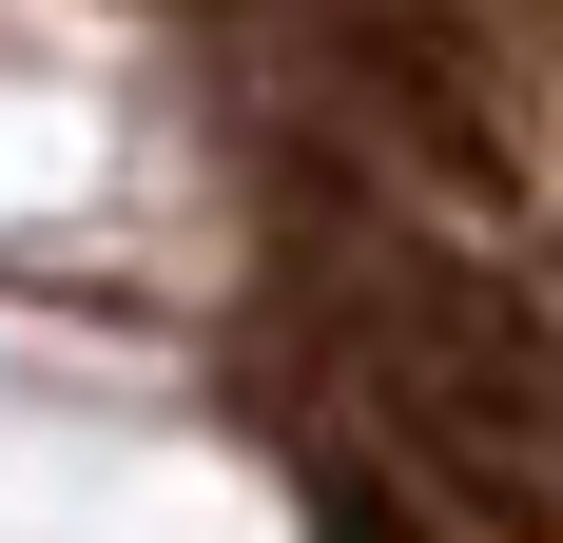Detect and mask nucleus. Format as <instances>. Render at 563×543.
Wrapping results in <instances>:
<instances>
[{"label": "nucleus", "instance_id": "nucleus-1", "mask_svg": "<svg viewBox=\"0 0 563 543\" xmlns=\"http://www.w3.org/2000/svg\"><path fill=\"white\" fill-rule=\"evenodd\" d=\"M311 350H331V428L350 446H408V466L563 524V311H544V272H506L486 233L350 214Z\"/></svg>", "mask_w": 563, "mask_h": 543}, {"label": "nucleus", "instance_id": "nucleus-2", "mask_svg": "<svg viewBox=\"0 0 563 543\" xmlns=\"http://www.w3.org/2000/svg\"><path fill=\"white\" fill-rule=\"evenodd\" d=\"M311 543H563L544 505H486V486H448V466H408V446H350V428H311Z\"/></svg>", "mask_w": 563, "mask_h": 543}]
</instances>
